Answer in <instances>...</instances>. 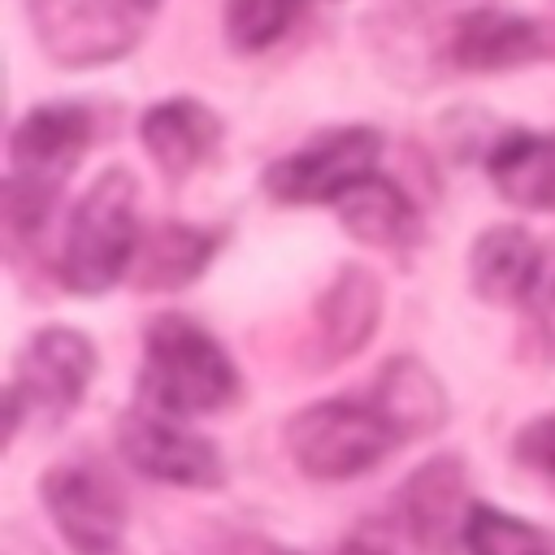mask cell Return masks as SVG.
<instances>
[{
	"mask_svg": "<svg viewBox=\"0 0 555 555\" xmlns=\"http://www.w3.org/2000/svg\"><path fill=\"white\" fill-rule=\"evenodd\" d=\"M139 395L169 416H199L217 412L238 395V377L230 356L217 347L208 330L169 312L156 317L143 334V369Z\"/></svg>",
	"mask_w": 555,
	"mask_h": 555,
	"instance_id": "cell-1",
	"label": "cell"
},
{
	"mask_svg": "<svg viewBox=\"0 0 555 555\" xmlns=\"http://www.w3.org/2000/svg\"><path fill=\"white\" fill-rule=\"evenodd\" d=\"M134 204H139V182L130 169H108L87 186V195L74 208L61 256V278L69 291L100 295L126 273L139 247Z\"/></svg>",
	"mask_w": 555,
	"mask_h": 555,
	"instance_id": "cell-2",
	"label": "cell"
},
{
	"mask_svg": "<svg viewBox=\"0 0 555 555\" xmlns=\"http://www.w3.org/2000/svg\"><path fill=\"white\" fill-rule=\"evenodd\" d=\"M399 442H403L399 429L373 403H347V399L312 403L295 412L286 425L291 460L317 481H343V477L369 473Z\"/></svg>",
	"mask_w": 555,
	"mask_h": 555,
	"instance_id": "cell-3",
	"label": "cell"
},
{
	"mask_svg": "<svg viewBox=\"0 0 555 555\" xmlns=\"http://www.w3.org/2000/svg\"><path fill=\"white\" fill-rule=\"evenodd\" d=\"M91 373H95V347L87 334H78L69 325L39 330L22 347L17 377L9 386V438L22 421V412L43 416V425H56L61 416H69V408L82 399Z\"/></svg>",
	"mask_w": 555,
	"mask_h": 555,
	"instance_id": "cell-4",
	"label": "cell"
},
{
	"mask_svg": "<svg viewBox=\"0 0 555 555\" xmlns=\"http://www.w3.org/2000/svg\"><path fill=\"white\" fill-rule=\"evenodd\" d=\"M143 17L134 0H30L39 48L69 69L126 56L139 43Z\"/></svg>",
	"mask_w": 555,
	"mask_h": 555,
	"instance_id": "cell-5",
	"label": "cell"
},
{
	"mask_svg": "<svg viewBox=\"0 0 555 555\" xmlns=\"http://www.w3.org/2000/svg\"><path fill=\"white\" fill-rule=\"evenodd\" d=\"M382 156V134L369 126H347L312 139L308 147L273 160L264 169V191L282 204H317L338 199L356 182L373 178V165Z\"/></svg>",
	"mask_w": 555,
	"mask_h": 555,
	"instance_id": "cell-6",
	"label": "cell"
},
{
	"mask_svg": "<svg viewBox=\"0 0 555 555\" xmlns=\"http://www.w3.org/2000/svg\"><path fill=\"white\" fill-rule=\"evenodd\" d=\"M43 507L52 512L61 538L78 555H121L126 499L117 481L95 464H56L43 473Z\"/></svg>",
	"mask_w": 555,
	"mask_h": 555,
	"instance_id": "cell-7",
	"label": "cell"
},
{
	"mask_svg": "<svg viewBox=\"0 0 555 555\" xmlns=\"http://www.w3.org/2000/svg\"><path fill=\"white\" fill-rule=\"evenodd\" d=\"M117 442H121V455L143 473V477H156V481H169V486H191V490H212L221 486L225 468H221V455L212 442L186 434V429H173L156 416H121L117 425Z\"/></svg>",
	"mask_w": 555,
	"mask_h": 555,
	"instance_id": "cell-8",
	"label": "cell"
},
{
	"mask_svg": "<svg viewBox=\"0 0 555 555\" xmlns=\"http://www.w3.org/2000/svg\"><path fill=\"white\" fill-rule=\"evenodd\" d=\"M87 143H91V113L82 104H39L13 130L9 143L13 173L61 191L65 173L82 160Z\"/></svg>",
	"mask_w": 555,
	"mask_h": 555,
	"instance_id": "cell-9",
	"label": "cell"
},
{
	"mask_svg": "<svg viewBox=\"0 0 555 555\" xmlns=\"http://www.w3.org/2000/svg\"><path fill=\"white\" fill-rule=\"evenodd\" d=\"M551 52L546 30L533 17L499 13V9H477L464 13L447 39V61L464 74H499L525 61H538Z\"/></svg>",
	"mask_w": 555,
	"mask_h": 555,
	"instance_id": "cell-10",
	"label": "cell"
},
{
	"mask_svg": "<svg viewBox=\"0 0 555 555\" xmlns=\"http://www.w3.org/2000/svg\"><path fill=\"white\" fill-rule=\"evenodd\" d=\"M382 317V286L364 264H347L338 269V278L325 286L321 304H317V338H321V360H347L356 356Z\"/></svg>",
	"mask_w": 555,
	"mask_h": 555,
	"instance_id": "cell-11",
	"label": "cell"
},
{
	"mask_svg": "<svg viewBox=\"0 0 555 555\" xmlns=\"http://www.w3.org/2000/svg\"><path fill=\"white\" fill-rule=\"evenodd\" d=\"M139 139L147 156L165 169V178H186L204 156H212L221 139V121L199 100H165L143 113Z\"/></svg>",
	"mask_w": 555,
	"mask_h": 555,
	"instance_id": "cell-12",
	"label": "cell"
},
{
	"mask_svg": "<svg viewBox=\"0 0 555 555\" xmlns=\"http://www.w3.org/2000/svg\"><path fill=\"white\" fill-rule=\"evenodd\" d=\"M538 269H542V251L520 225H490L486 234H477L473 256H468L473 291L490 304L529 299Z\"/></svg>",
	"mask_w": 555,
	"mask_h": 555,
	"instance_id": "cell-13",
	"label": "cell"
},
{
	"mask_svg": "<svg viewBox=\"0 0 555 555\" xmlns=\"http://www.w3.org/2000/svg\"><path fill=\"white\" fill-rule=\"evenodd\" d=\"M490 182L507 204L551 212L555 208V134L516 130L503 134L486 156Z\"/></svg>",
	"mask_w": 555,
	"mask_h": 555,
	"instance_id": "cell-14",
	"label": "cell"
},
{
	"mask_svg": "<svg viewBox=\"0 0 555 555\" xmlns=\"http://www.w3.org/2000/svg\"><path fill=\"white\" fill-rule=\"evenodd\" d=\"M217 238L208 230L182 225V221H160L152 225L130 260V278L139 291H173L199 278V269L212 260Z\"/></svg>",
	"mask_w": 555,
	"mask_h": 555,
	"instance_id": "cell-15",
	"label": "cell"
},
{
	"mask_svg": "<svg viewBox=\"0 0 555 555\" xmlns=\"http://www.w3.org/2000/svg\"><path fill=\"white\" fill-rule=\"evenodd\" d=\"M373 408L399 429V438H425L447 421V395L438 377L412 356H395L382 369Z\"/></svg>",
	"mask_w": 555,
	"mask_h": 555,
	"instance_id": "cell-16",
	"label": "cell"
},
{
	"mask_svg": "<svg viewBox=\"0 0 555 555\" xmlns=\"http://www.w3.org/2000/svg\"><path fill=\"white\" fill-rule=\"evenodd\" d=\"M334 204H338V221L360 243H373V247H408L421 234V217H416L412 199L395 182H386L377 173L364 178V182H356L351 191H343Z\"/></svg>",
	"mask_w": 555,
	"mask_h": 555,
	"instance_id": "cell-17",
	"label": "cell"
},
{
	"mask_svg": "<svg viewBox=\"0 0 555 555\" xmlns=\"http://www.w3.org/2000/svg\"><path fill=\"white\" fill-rule=\"evenodd\" d=\"M464 503V464L455 455H438L429 464H421L408 486H403V520L412 529V538L425 546V551H442L447 546V533H451V520Z\"/></svg>",
	"mask_w": 555,
	"mask_h": 555,
	"instance_id": "cell-18",
	"label": "cell"
},
{
	"mask_svg": "<svg viewBox=\"0 0 555 555\" xmlns=\"http://www.w3.org/2000/svg\"><path fill=\"white\" fill-rule=\"evenodd\" d=\"M464 546L468 555H555V533L499 507H473L464 520Z\"/></svg>",
	"mask_w": 555,
	"mask_h": 555,
	"instance_id": "cell-19",
	"label": "cell"
},
{
	"mask_svg": "<svg viewBox=\"0 0 555 555\" xmlns=\"http://www.w3.org/2000/svg\"><path fill=\"white\" fill-rule=\"evenodd\" d=\"M299 0H230L225 4V35L243 52L269 48L295 17Z\"/></svg>",
	"mask_w": 555,
	"mask_h": 555,
	"instance_id": "cell-20",
	"label": "cell"
},
{
	"mask_svg": "<svg viewBox=\"0 0 555 555\" xmlns=\"http://www.w3.org/2000/svg\"><path fill=\"white\" fill-rule=\"evenodd\" d=\"M525 304H529V321H533V338H538L542 356L555 360V251L542 256L538 282H533Z\"/></svg>",
	"mask_w": 555,
	"mask_h": 555,
	"instance_id": "cell-21",
	"label": "cell"
},
{
	"mask_svg": "<svg viewBox=\"0 0 555 555\" xmlns=\"http://www.w3.org/2000/svg\"><path fill=\"white\" fill-rule=\"evenodd\" d=\"M516 460L529 464L533 473H542L546 481H555V412L529 421L516 434Z\"/></svg>",
	"mask_w": 555,
	"mask_h": 555,
	"instance_id": "cell-22",
	"label": "cell"
},
{
	"mask_svg": "<svg viewBox=\"0 0 555 555\" xmlns=\"http://www.w3.org/2000/svg\"><path fill=\"white\" fill-rule=\"evenodd\" d=\"M343 555H395L386 542H377V538H369V533H360V538H351L347 546H343Z\"/></svg>",
	"mask_w": 555,
	"mask_h": 555,
	"instance_id": "cell-23",
	"label": "cell"
},
{
	"mask_svg": "<svg viewBox=\"0 0 555 555\" xmlns=\"http://www.w3.org/2000/svg\"><path fill=\"white\" fill-rule=\"evenodd\" d=\"M134 4H139V9H143V13H152V9H156V4H160V0H134Z\"/></svg>",
	"mask_w": 555,
	"mask_h": 555,
	"instance_id": "cell-24",
	"label": "cell"
}]
</instances>
